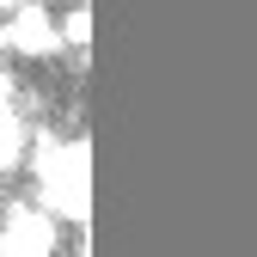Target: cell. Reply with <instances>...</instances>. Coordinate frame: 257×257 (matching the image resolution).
Masks as SVG:
<instances>
[{
	"label": "cell",
	"mask_w": 257,
	"mask_h": 257,
	"mask_svg": "<svg viewBox=\"0 0 257 257\" xmlns=\"http://www.w3.org/2000/svg\"><path fill=\"white\" fill-rule=\"evenodd\" d=\"M43 184H49V202L61 214L86 220V147H74V141L43 147Z\"/></svg>",
	"instance_id": "6da1fadb"
},
{
	"label": "cell",
	"mask_w": 257,
	"mask_h": 257,
	"mask_svg": "<svg viewBox=\"0 0 257 257\" xmlns=\"http://www.w3.org/2000/svg\"><path fill=\"white\" fill-rule=\"evenodd\" d=\"M0 7H7V13H13V7H25V0H0Z\"/></svg>",
	"instance_id": "5b68a950"
},
{
	"label": "cell",
	"mask_w": 257,
	"mask_h": 257,
	"mask_svg": "<svg viewBox=\"0 0 257 257\" xmlns=\"http://www.w3.org/2000/svg\"><path fill=\"white\" fill-rule=\"evenodd\" d=\"M0 43H7V49H25V55H55L61 49V25L43 7L25 0V7H13V25L0 31Z\"/></svg>",
	"instance_id": "3957f363"
},
{
	"label": "cell",
	"mask_w": 257,
	"mask_h": 257,
	"mask_svg": "<svg viewBox=\"0 0 257 257\" xmlns=\"http://www.w3.org/2000/svg\"><path fill=\"white\" fill-rule=\"evenodd\" d=\"M0 251H55V220L43 208H0Z\"/></svg>",
	"instance_id": "7a4b0ae2"
},
{
	"label": "cell",
	"mask_w": 257,
	"mask_h": 257,
	"mask_svg": "<svg viewBox=\"0 0 257 257\" xmlns=\"http://www.w3.org/2000/svg\"><path fill=\"white\" fill-rule=\"evenodd\" d=\"M86 37H92V13H86V0L61 19V43H74V49H86Z\"/></svg>",
	"instance_id": "277c9868"
}]
</instances>
